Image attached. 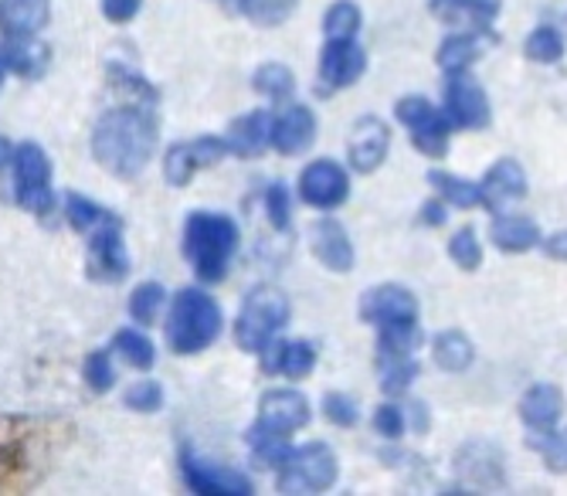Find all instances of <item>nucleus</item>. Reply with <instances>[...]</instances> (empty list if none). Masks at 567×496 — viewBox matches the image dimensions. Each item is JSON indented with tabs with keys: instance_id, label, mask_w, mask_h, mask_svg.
I'll use <instances>...</instances> for the list:
<instances>
[{
	"instance_id": "nucleus-49",
	"label": "nucleus",
	"mask_w": 567,
	"mask_h": 496,
	"mask_svg": "<svg viewBox=\"0 0 567 496\" xmlns=\"http://www.w3.org/2000/svg\"><path fill=\"white\" fill-rule=\"evenodd\" d=\"M140 4H143V0H102V14H106L110 21H116V24H126V21L136 18Z\"/></svg>"
},
{
	"instance_id": "nucleus-14",
	"label": "nucleus",
	"mask_w": 567,
	"mask_h": 496,
	"mask_svg": "<svg viewBox=\"0 0 567 496\" xmlns=\"http://www.w3.org/2000/svg\"><path fill=\"white\" fill-rule=\"evenodd\" d=\"M360 320L374 327L419 320V300L404 286H374L360 296Z\"/></svg>"
},
{
	"instance_id": "nucleus-52",
	"label": "nucleus",
	"mask_w": 567,
	"mask_h": 496,
	"mask_svg": "<svg viewBox=\"0 0 567 496\" xmlns=\"http://www.w3.org/2000/svg\"><path fill=\"white\" fill-rule=\"evenodd\" d=\"M404 422L411 425V428H415V432H429V409L422 405V402H411L408 409H404Z\"/></svg>"
},
{
	"instance_id": "nucleus-41",
	"label": "nucleus",
	"mask_w": 567,
	"mask_h": 496,
	"mask_svg": "<svg viewBox=\"0 0 567 496\" xmlns=\"http://www.w3.org/2000/svg\"><path fill=\"white\" fill-rule=\"evenodd\" d=\"M161 310H164V289L157 286V282H146V286H140L133 296H130V317L136 320V323H153L161 317Z\"/></svg>"
},
{
	"instance_id": "nucleus-7",
	"label": "nucleus",
	"mask_w": 567,
	"mask_h": 496,
	"mask_svg": "<svg viewBox=\"0 0 567 496\" xmlns=\"http://www.w3.org/2000/svg\"><path fill=\"white\" fill-rule=\"evenodd\" d=\"M337 456L327 442H309L279 466V493H323L337 483Z\"/></svg>"
},
{
	"instance_id": "nucleus-17",
	"label": "nucleus",
	"mask_w": 567,
	"mask_h": 496,
	"mask_svg": "<svg viewBox=\"0 0 567 496\" xmlns=\"http://www.w3.org/2000/svg\"><path fill=\"white\" fill-rule=\"evenodd\" d=\"M262 371L266 374H282L289 381H302L317 368V347L306 340H269L262 347Z\"/></svg>"
},
{
	"instance_id": "nucleus-37",
	"label": "nucleus",
	"mask_w": 567,
	"mask_h": 496,
	"mask_svg": "<svg viewBox=\"0 0 567 496\" xmlns=\"http://www.w3.org/2000/svg\"><path fill=\"white\" fill-rule=\"evenodd\" d=\"M449 259H452L462 272H476V269L483 266V245H480L473 225L458 228V231L449 238Z\"/></svg>"
},
{
	"instance_id": "nucleus-26",
	"label": "nucleus",
	"mask_w": 567,
	"mask_h": 496,
	"mask_svg": "<svg viewBox=\"0 0 567 496\" xmlns=\"http://www.w3.org/2000/svg\"><path fill=\"white\" fill-rule=\"evenodd\" d=\"M489 241L499 248V252H527V248H537L540 245V228L530 221V218H520V215H496L493 225H489Z\"/></svg>"
},
{
	"instance_id": "nucleus-24",
	"label": "nucleus",
	"mask_w": 567,
	"mask_h": 496,
	"mask_svg": "<svg viewBox=\"0 0 567 496\" xmlns=\"http://www.w3.org/2000/svg\"><path fill=\"white\" fill-rule=\"evenodd\" d=\"M564 415V394L557 384H534L520 399V418L530 432L557 428Z\"/></svg>"
},
{
	"instance_id": "nucleus-51",
	"label": "nucleus",
	"mask_w": 567,
	"mask_h": 496,
	"mask_svg": "<svg viewBox=\"0 0 567 496\" xmlns=\"http://www.w3.org/2000/svg\"><path fill=\"white\" fill-rule=\"evenodd\" d=\"M540 248L544 256L554 259V262H567V231H557L550 238H540Z\"/></svg>"
},
{
	"instance_id": "nucleus-47",
	"label": "nucleus",
	"mask_w": 567,
	"mask_h": 496,
	"mask_svg": "<svg viewBox=\"0 0 567 496\" xmlns=\"http://www.w3.org/2000/svg\"><path fill=\"white\" fill-rule=\"evenodd\" d=\"M374 428L384 435V438H391V442H398L404 432H408V422H404V409H398V405H381L378 412H374Z\"/></svg>"
},
{
	"instance_id": "nucleus-40",
	"label": "nucleus",
	"mask_w": 567,
	"mask_h": 496,
	"mask_svg": "<svg viewBox=\"0 0 567 496\" xmlns=\"http://www.w3.org/2000/svg\"><path fill=\"white\" fill-rule=\"evenodd\" d=\"M360 8L353 0H337V4L323 14V31L327 38H353L360 31Z\"/></svg>"
},
{
	"instance_id": "nucleus-31",
	"label": "nucleus",
	"mask_w": 567,
	"mask_h": 496,
	"mask_svg": "<svg viewBox=\"0 0 567 496\" xmlns=\"http://www.w3.org/2000/svg\"><path fill=\"white\" fill-rule=\"evenodd\" d=\"M429 184H432L435 197H442L449 208H458V211L480 208V184H473V180H462L449 170H429Z\"/></svg>"
},
{
	"instance_id": "nucleus-25",
	"label": "nucleus",
	"mask_w": 567,
	"mask_h": 496,
	"mask_svg": "<svg viewBox=\"0 0 567 496\" xmlns=\"http://www.w3.org/2000/svg\"><path fill=\"white\" fill-rule=\"evenodd\" d=\"M269 126H272V116L262 113V110H255L241 120L231 123L225 143H228V154L235 157H259L266 154V146H269Z\"/></svg>"
},
{
	"instance_id": "nucleus-42",
	"label": "nucleus",
	"mask_w": 567,
	"mask_h": 496,
	"mask_svg": "<svg viewBox=\"0 0 567 496\" xmlns=\"http://www.w3.org/2000/svg\"><path fill=\"white\" fill-rule=\"evenodd\" d=\"M65 215H69V225L75 231H89L95 221H102L110 211L106 208H99L95 202H89L85 194H65Z\"/></svg>"
},
{
	"instance_id": "nucleus-19",
	"label": "nucleus",
	"mask_w": 567,
	"mask_h": 496,
	"mask_svg": "<svg viewBox=\"0 0 567 496\" xmlns=\"http://www.w3.org/2000/svg\"><path fill=\"white\" fill-rule=\"evenodd\" d=\"M313 140H317V116H313V110H306V106L282 110L269 126V146L282 157L302 154Z\"/></svg>"
},
{
	"instance_id": "nucleus-30",
	"label": "nucleus",
	"mask_w": 567,
	"mask_h": 496,
	"mask_svg": "<svg viewBox=\"0 0 567 496\" xmlns=\"http://www.w3.org/2000/svg\"><path fill=\"white\" fill-rule=\"evenodd\" d=\"M483 55V34H466V31H455L442 41L439 48V69L449 75V72H462V69H470L476 59Z\"/></svg>"
},
{
	"instance_id": "nucleus-28",
	"label": "nucleus",
	"mask_w": 567,
	"mask_h": 496,
	"mask_svg": "<svg viewBox=\"0 0 567 496\" xmlns=\"http://www.w3.org/2000/svg\"><path fill=\"white\" fill-rule=\"evenodd\" d=\"M432 358L442 371L449 374H462V371H470L473 361H476V347L473 340L462 333V330H442L435 333L432 340Z\"/></svg>"
},
{
	"instance_id": "nucleus-50",
	"label": "nucleus",
	"mask_w": 567,
	"mask_h": 496,
	"mask_svg": "<svg viewBox=\"0 0 567 496\" xmlns=\"http://www.w3.org/2000/svg\"><path fill=\"white\" fill-rule=\"evenodd\" d=\"M445 218H449V205L442 202V197H429L419 221L429 225V228H439V225H445Z\"/></svg>"
},
{
	"instance_id": "nucleus-3",
	"label": "nucleus",
	"mask_w": 567,
	"mask_h": 496,
	"mask_svg": "<svg viewBox=\"0 0 567 496\" xmlns=\"http://www.w3.org/2000/svg\"><path fill=\"white\" fill-rule=\"evenodd\" d=\"M235 248H238V225L231 218L208 215V211H197L187 218L184 252H187V262L194 266L197 279L221 282L231 266Z\"/></svg>"
},
{
	"instance_id": "nucleus-38",
	"label": "nucleus",
	"mask_w": 567,
	"mask_h": 496,
	"mask_svg": "<svg viewBox=\"0 0 567 496\" xmlns=\"http://www.w3.org/2000/svg\"><path fill=\"white\" fill-rule=\"evenodd\" d=\"M251 85H255V92H262L266 99H272V103H282V99L292 95V72L286 65H279V62H269V65H262L259 72H255Z\"/></svg>"
},
{
	"instance_id": "nucleus-1",
	"label": "nucleus",
	"mask_w": 567,
	"mask_h": 496,
	"mask_svg": "<svg viewBox=\"0 0 567 496\" xmlns=\"http://www.w3.org/2000/svg\"><path fill=\"white\" fill-rule=\"evenodd\" d=\"M157 151V120L140 106L110 110L95 123L92 157L116 177H136Z\"/></svg>"
},
{
	"instance_id": "nucleus-39",
	"label": "nucleus",
	"mask_w": 567,
	"mask_h": 496,
	"mask_svg": "<svg viewBox=\"0 0 567 496\" xmlns=\"http://www.w3.org/2000/svg\"><path fill=\"white\" fill-rule=\"evenodd\" d=\"M113 351L126 361V364H133V368H140V371H146V368H153V343L143 337V333H136V330H120L116 333V340H113Z\"/></svg>"
},
{
	"instance_id": "nucleus-6",
	"label": "nucleus",
	"mask_w": 567,
	"mask_h": 496,
	"mask_svg": "<svg viewBox=\"0 0 567 496\" xmlns=\"http://www.w3.org/2000/svg\"><path fill=\"white\" fill-rule=\"evenodd\" d=\"M394 116L398 123L411 133V143H415V151L432 157V161H442L449 154V136H452V123L442 110H435L425 95H404L398 99L394 106Z\"/></svg>"
},
{
	"instance_id": "nucleus-18",
	"label": "nucleus",
	"mask_w": 567,
	"mask_h": 496,
	"mask_svg": "<svg viewBox=\"0 0 567 496\" xmlns=\"http://www.w3.org/2000/svg\"><path fill=\"white\" fill-rule=\"evenodd\" d=\"M181 466H184V483L197 496H245V493H251V483L228 466H208V463L194 459L190 453H184Z\"/></svg>"
},
{
	"instance_id": "nucleus-10",
	"label": "nucleus",
	"mask_w": 567,
	"mask_h": 496,
	"mask_svg": "<svg viewBox=\"0 0 567 496\" xmlns=\"http://www.w3.org/2000/svg\"><path fill=\"white\" fill-rule=\"evenodd\" d=\"M130 272L123 228L116 215H106L89 228V276L95 282H123Z\"/></svg>"
},
{
	"instance_id": "nucleus-27",
	"label": "nucleus",
	"mask_w": 567,
	"mask_h": 496,
	"mask_svg": "<svg viewBox=\"0 0 567 496\" xmlns=\"http://www.w3.org/2000/svg\"><path fill=\"white\" fill-rule=\"evenodd\" d=\"M455 469H458V476H466L480 486H499L503 483V459L496 450H489L486 442H470L466 450H458Z\"/></svg>"
},
{
	"instance_id": "nucleus-12",
	"label": "nucleus",
	"mask_w": 567,
	"mask_h": 496,
	"mask_svg": "<svg viewBox=\"0 0 567 496\" xmlns=\"http://www.w3.org/2000/svg\"><path fill=\"white\" fill-rule=\"evenodd\" d=\"M368 69V55L353 38H327L320 55V92H337L353 85Z\"/></svg>"
},
{
	"instance_id": "nucleus-9",
	"label": "nucleus",
	"mask_w": 567,
	"mask_h": 496,
	"mask_svg": "<svg viewBox=\"0 0 567 496\" xmlns=\"http://www.w3.org/2000/svg\"><path fill=\"white\" fill-rule=\"evenodd\" d=\"M442 113L449 116V123L455 130H486L489 126L493 113H489L486 89L480 85V79L470 69L445 75V103H442Z\"/></svg>"
},
{
	"instance_id": "nucleus-54",
	"label": "nucleus",
	"mask_w": 567,
	"mask_h": 496,
	"mask_svg": "<svg viewBox=\"0 0 567 496\" xmlns=\"http://www.w3.org/2000/svg\"><path fill=\"white\" fill-rule=\"evenodd\" d=\"M473 4H480V8L489 11V14H499V4H503V0H473Z\"/></svg>"
},
{
	"instance_id": "nucleus-44",
	"label": "nucleus",
	"mask_w": 567,
	"mask_h": 496,
	"mask_svg": "<svg viewBox=\"0 0 567 496\" xmlns=\"http://www.w3.org/2000/svg\"><path fill=\"white\" fill-rule=\"evenodd\" d=\"M85 381H89L92 391H110V388H113L116 371H113L110 351H95V354H89V361H85Z\"/></svg>"
},
{
	"instance_id": "nucleus-4",
	"label": "nucleus",
	"mask_w": 567,
	"mask_h": 496,
	"mask_svg": "<svg viewBox=\"0 0 567 496\" xmlns=\"http://www.w3.org/2000/svg\"><path fill=\"white\" fill-rule=\"evenodd\" d=\"M221 333V310L208 292L181 289L167 313V343L177 354H200Z\"/></svg>"
},
{
	"instance_id": "nucleus-8",
	"label": "nucleus",
	"mask_w": 567,
	"mask_h": 496,
	"mask_svg": "<svg viewBox=\"0 0 567 496\" xmlns=\"http://www.w3.org/2000/svg\"><path fill=\"white\" fill-rule=\"evenodd\" d=\"M14 194L18 205L38 218L51 215L55 208V194H51V161L38 143H21L14 151Z\"/></svg>"
},
{
	"instance_id": "nucleus-53",
	"label": "nucleus",
	"mask_w": 567,
	"mask_h": 496,
	"mask_svg": "<svg viewBox=\"0 0 567 496\" xmlns=\"http://www.w3.org/2000/svg\"><path fill=\"white\" fill-rule=\"evenodd\" d=\"M11 161H14V146H11V140H8V136H0V170H4Z\"/></svg>"
},
{
	"instance_id": "nucleus-48",
	"label": "nucleus",
	"mask_w": 567,
	"mask_h": 496,
	"mask_svg": "<svg viewBox=\"0 0 567 496\" xmlns=\"http://www.w3.org/2000/svg\"><path fill=\"white\" fill-rule=\"evenodd\" d=\"M266 208H269V218H272L276 228H286V225H289V190H286L282 184H276V187L269 190Z\"/></svg>"
},
{
	"instance_id": "nucleus-22",
	"label": "nucleus",
	"mask_w": 567,
	"mask_h": 496,
	"mask_svg": "<svg viewBox=\"0 0 567 496\" xmlns=\"http://www.w3.org/2000/svg\"><path fill=\"white\" fill-rule=\"evenodd\" d=\"M51 18L48 0H0V31L4 38H34Z\"/></svg>"
},
{
	"instance_id": "nucleus-20",
	"label": "nucleus",
	"mask_w": 567,
	"mask_h": 496,
	"mask_svg": "<svg viewBox=\"0 0 567 496\" xmlns=\"http://www.w3.org/2000/svg\"><path fill=\"white\" fill-rule=\"evenodd\" d=\"M259 425L279 432V435H292L296 428L309 425V402L299 391H269L259 402Z\"/></svg>"
},
{
	"instance_id": "nucleus-5",
	"label": "nucleus",
	"mask_w": 567,
	"mask_h": 496,
	"mask_svg": "<svg viewBox=\"0 0 567 496\" xmlns=\"http://www.w3.org/2000/svg\"><path fill=\"white\" fill-rule=\"evenodd\" d=\"M286 323H289V300L276 286H259L245 296L241 313L235 320V340L245 351L259 354L269 340L279 337Z\"/></svg>"
},
{
	"instance_id": "nucleus-2",
	"label": "nucleus",
	"mask_w": 567,
	"mask_h": 496,
	"mask_svg": "<svg viewBox=\"0 0 567 496\" xmlns=\"http://www.w3.org/2000/svg\"><path fill=\"white\" fill-rule=\"evenodd\" d=\"M51 456V428L34 418H0V493H21L34 486Z\"/></svg>"
},
{
	"instance_id": "nucleus-43",
	"label": "nucleus",
	"mask_w": 567,
	"mask_h": 496,
	"mask_svg": "<svg viewBox=\"0 0 567 496\" xmlns=\"http://www.w3.org/2000/svg\"><path fill=\"white\" fill-rule=\"evenodd\" d=\"M255 24H279L292 14V0H238Z\"/></svg>"
},
{
	"instance_id": "nucleus-46",
	"label": "nucleus",
	"mask_w": 567,
	"mask_h": 496,
	"mask_svg": "<svg viewBox=\"0 0 567 496\" xmlns=\"http://www.w3.org/2000/svg\"><path fill=\"white\" fill-rule=\"evenodd\" d=\"M323 412H327V418L333 422V425H340V428H353L357 425V402L353 399H347V394H327L323 399Z\"/></svg>"
},
{
	"instance_id": "nucleus-21",
	"label": "nucleus",
	"mask_w": 567,
	"mask_h": 496,
	"mask_svg": "<svg viewBox=\"0 0 567 496\" xmlns=\"http://www.w3.org/2000/svg\"><path fill=\"white\" fill-rule=\"evenodd\" d=\"M309 245H313L317 259L327 269H333V272H350L353 269V245H350L340 221H333V218L317 221L313 231H309Z\"/></svg>"
},
{
	"instance_id": "nucleus-34",
	"label": "nucleus",
	"mask_w": 567,
	"mask_h": 496,
	"mask_svg": "<svg viewBox=\"0 0 567 496\" xmlns=\"http://www.w3.org/2000/svg\"><path fill=\"white\" fill-rule=\"evenodd\" d=\"M378 371H381L384 391L391 394V399H398V394H404L411 388V381L419 378V361H415V354H408V358H378Z\"/></svg>"
},
{
	"instance_id": "nucleus-45",
	"label": "nucleus",
	"mask_w": 567,
	"mask_h": 496,
	"mask_svg": "<svg viewBox=\"0 0 567 496\" xmlns=\"http://www.w3.org/2000/svg\"><path fill=\"white\" fill-rule=\"evenodd\" d=\"M130 409H136V412H157L161 405H164V391H161V384H153V381H143V384H133L130 391H126V399H123Z\"/></svg>"
},
{
	"instance_id": "nucleus-29",
	"label": "nucleus",
	"mask_w": 567,
	"mask_h": 496,
	"mask_svg": "<svg viewBox=\"0 0 567 496\" xmlns=\"http://www.w3.org/2000/svg\"><path fill=\"white\" fill-rule=\"evenodd\" d=\"M0 62L21 79H34L48 69V48L34 38H8V44L0 48Z\"/></svg>"
},
{
	"instance_id": "nucleus-36",
	"label": "nucleus",
	"mask_w": 567,
	"mask_h": 496,
	"mask_svg": "<svg viewBox=\"0 0 567 496\" xmlns=\"http://www.w3.org/2000/svg\"><path fill=\"white\" fill-rule=\"evenodd\" d=\"M524 55L537 65H557L564 59V38L557 28H534L527 44H524Z\"/></svg>"
},
{
	"instance_id": "nucleus-11",
	"label": "nucleus",
	"mask_w": 567,
	"mask_h": 496,
	"mask_svg": "<svg viewBox=\"0 0 567 496\" xmlns=\"http://www.w3.org/2000/svg\"><path fill=\"white\" fill-rule=\"evenodd\" d=\"M225 154H228L225 136H200V140H190V143H177V146H171V151H167L164 177L174 187H184V184H190V177L197 170L218 164Z\"/></svg>"
},
{
	"instance_id": "nucleus-13",
	"label": "nucleus",
	"mask_w": 567,
	"mask_h": 496,
	"mask_svg": "<svg viewBox=\"0 0 567 496\" xmlns=\"http://www.w3.org/2000/svg\"><path fill=\"white\" fill-rule=\"evenodd\" d=\"M350 194V177L340 164L333 161H317L309 164L299 177V197L309 205V208H340Z\"/></svg>"
},
{
	"instance_id": "nucleus-33",
	"label": "nucleus",
	"mask_w": 567,
	"mask_h": 496,
	"mask_svg": "<svg viewBox=\"0 0 567 496\" xmlns=\"http://www.w3.org/2000/svg\"><path fill=\"white\" fill-rule=\"evenodd\" d=\"M248 445H251L255 463L266 466V469H279V466L292 456V450H289V435H279V432H272V428H266V425H259V422H255L251 432H248Z\"/></svg>"
},
{
	"instance_id": "nucleus-23",
	"label": "nucleus",
	"mask_w": 567,
	"mask_h": 496,
	"mask_svg": "<svg viewBox=\"0 0 567 496\" xmlns=\"http://www.w3.org/2000/svg\"><path fill=\"white\" fill-rule=\"evenodd\" d=\"M432 18H439L445 28L452 31H466V34H493V18L489 11H483L473 0H429Z\"/></svg>"
},
{
	"instance_id": "nucleus-35",
	"label": "nucleus",
	"mask_w": 567,
	"mask_h": 496,
	"mask_svg": "<svg viewBox=\"0 0 567 496\" xmlns=\"http://www.w3.org/2000/svg\"><path fill=\"white\" fill-rule=\"evenodd\" d=\"M527 445L547 463V469L567 473V435H560L557 428H544V432H530Z\"/></svg>"
},
{
	"instance_id": "nucleus-16",
	"label": "nucleus",
	"mask_w": 567,
	"mask_h": 496,
	"mask_svg": "<svg viewBox=\"0 0 567 496\" xmlns=\"http://www.w3.org/2000/svg\"><path fill=\"white\" fill-rule=\"evenodd\" d=\"M391 151V130L378 120V116H364L353 130H350V146H347V157L350 167L357 174H371L384 164Z\"/></svg>"
},
{
	"instance_id": "nucleus-15",
	"label": "nucleus",
	"mask_w": 567,
	"mask_h": 496,
	"mask_svg": "<svg viewBox=\"0 0 567 496\" xmlns=\"http://www.w3.org/2000/svg\"><path fill=\"white\" fill-rule=\"evenodd\" d=\"M524 197H527V174L517 161H509V157L496 161L486 170V177L480 180V208H486L493 215L524 202Z\"/></svg>"
},
{
	"instance_id": "nucleus-55",
	"label": "nucleus",
	"mask_w": 567,
	"mask_h": 496,
	"mask_svg": "<svg viewBox=\"0 0 567 496\" xmlns=\"http://www.w3.org/2000/svg\"><path fill=\"white\" fill-rule=\"evenodd\" d=\"M4 72H8V69H4V62H0V85H4Z\"/></svg>"
},
{
	"instance_id": "nucleus-32",
	"label": "nucleus",
	"mask_w": 567,
	"mask_h": 496,
	"mask_svg": "<svg viewBox=\"0 0 567 496\" xmlns=\"http://www.w3.org/2000/svg\"><path fill=\"white\" fill-rule=\"evenodd\" d=\"M422 340L425 337H422L419 320L378 327V358H408V354L419 351Z\"/></svg>"
}]
</instances>
